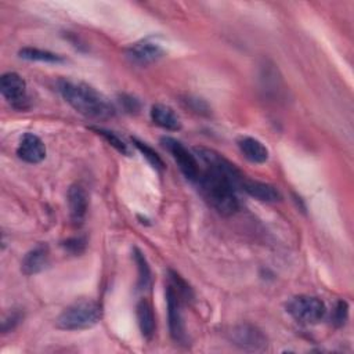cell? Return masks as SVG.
Here are the masks:
<instances>
[{"mask_svg": "<svg viewBox=\"0 0 354 354\" xmlns=\"http://www.w3.org/2000/svg\"><path fill=\"white\" fill-rule=\"evenodd\" d=\"M151 119L152 122L169 131H177L181 129V120L173 108L165 104H155L151 108Z\"/></svg>", "mask_w": 354, "mask_h": 354, "instance_id": "2e32d148", "label": "cell"}, {"mask_svg": "<svg viewBox=\"0 0 354 354\" xmlns=\"http://www.w3.org/2000/svg\"><path fill=\"white\" fill-rule=\"evenodd\" d=\"M68 209L69 217L75 225H80L87 214L88 209V195L84 187L80 184H73L68 189Z\"/></svg>", "mask_w": 354, "mask_h": 354, "instance_id": "8fae6325", "label": "cell"}, {"mask_svg": "<svg viewBox=\"0 0 354 354\" xmlns=\"http://www.w3.org/2000/svg\"><path fill=\"white\" fill-rule=\"evenodd\" d=\"M64 246H65V249L69 250L71 253L79 254V253H82V252L84 250V248H86V241H84L83 238H71V239L65 241Z\"/></svg>", "mask_w": 354, "mask_h": 354, "instance_id": "603a6c76", "label": "cell"}, {"mask_svg": "<svg viewBox=\"0 0 354 354\" xmlns=\"http://www.w3.org/2000/svg\"><path fill=\"white\" fill-rule=\"evenodd\" d=\"M102 317L98 301L83 299L68 306L57 318V328L64 330H80L94 326Z\"/></svg>", "mask_w": 354, "mask_h": 354, "instance_id": "3957f363", "label": "cell"}, {"mask_svg": "<svg viewBox=\"0 0 354 354\" xmlns=\"http://www.w3.org/2000/svg\"><path fill=\"white\" fill-rule=\"evenodd\" d=\"M18 55L22 59H28V61H39V62H48V64H58L62 62L64 58L58 54H54L51 51L47 50H40V48H35V47H24L19 50Z\"/></svg>", "mask_w": 354, "mask_h": 354, "instance_id": "ac0fdd59", "label": "cell"}, {"mask_svg": "<svg viewBox=\"0 0 354 354\" xmlns=\"http://www.w3.org/2000/svg\"><path fill=\"white\" fill-rule=\"evenodd\" d=\"M230 340L235 346L252 351L264 350L267 347V337L264 336V333L249 324H241L234 326L230 332Z\"/></svg>", "mask_w": 354, "mask_h": 354, "instance_id": "ba28073f", "label": "cell"}, {"mask_svg": "<svg viewBox=\"0 0 354 354\" xmlns=\"http://www.w3.org/2000/svg\"><path fill=\"white\" fill-rule=\"evenodd\" d=\"M195 183L203 199L221 216H231L239 209L234 184L220 171L205 167Z\"/></svg>", "mask_w": 354, "mask_h": 354, "instance_id": "7a4b0ae2", "label": "cell"}, {"mask_svg": "<svg viewBox=\"0 0 354 354\" xmlns=\"http://www.w3.org/2000/svg\"><path fill=\"white\" fill-rule=\"evenodd\" d=\"M17 155L28 163H40L46 158V145L44 142L33 133H26L22 136Z\"/></svg>", "mask_w": 354, "mask_h": 354, "instance_id": "7c38bea8", "label": "cell"}, {"mask_svg": "<svg viewBox=\"0 0 354 354\" xmlns=\"http://www.w3.org/2000/svg\"><path fill=\"white\" fill-rule=\"evenodd\" d=\"M133 259L138 268V286H140V289H145L151 285L149 266H148L144 254L141 253V250L137 248H134V250H133Z\"/></svg>", "mask_w": 354, "mask_h": 354, "instance_id": "d6986e66", "label": "cell"}, {"mask_svg": "<svg viewBox=\"0 0 354 354\" xmlns=\"http://www.w3.org/2000/svg\"><path fill=\"white\" fill-rule=\"evenodd\" d=\"M131 141H133L134 147L142 153V156L149 162V165H151L153 169H156V170H159V171H162V170L165 169L163 160L160 159V156H159L149 145H147L145 142L140 141V140L136 138V137H133Z\"/></svg>", "mask_w": 354, "mask_h": 354, "instance_id": "ffe728a7", "label": "cell"}, {"mask_svg": "<svg viewBox=\"0 0 354 354\" xmlns=\"http://www.w3.org/2000/svg\"><path fill=\"white\" fill-rule=\"evenodd\" d=\"M136 313H137L138 328H140L142 337L147 340H151L155 333V326H156L155 314H153V308H152L151 303L145 299H141L137 303Z\"/></svg>", "mask_w": 354, "mask_h": 354, "instance_id": "e0dca14e", "label": "cell"}, {"mask_svg": "<svg viewBox=\"0 0 354 354\" xmlns=\"http://www.w3.org/2000/svg\"><path fill=\"white\" fill-rule=\"evenodd\" d=\"M166 301H167V317H169L170 335L176 342H180L184 337V324H183V317H181L183 300L170 285H167V288H166Z\"/></svg>", "mask_w": 354, "mask_h": 354, "instance_id": "30bf717a", "label": "cell"}, {"mask_svg": "<svg viewBox=\"0 0 354 354\" xmlns=\"http://www.w3.org/2000/svg\"><path fill=\"white\" fill-rule=\"evenodd\" d=\"M348 315V304L344 300H339L336 303V307L333 310V315H332V321L336 326H342Z\"/></svg>", "mask_w": 354, "mask_h": 354, "instance_id": "7402d4cb", "label": "cell"}, {"mask_svg": "<svg viewBox=\"0 0 354 354\" xmlns=\"http://www.w3.org/2000/svg\"><path fill=\"white\" fill-rule=\"evenodd\" d=\"M58 90L76 112L88 119L106 120L115 115L111 102L86 83L62 79L58 82Z\"/></svg>", "mask_w": 354, "mask_h": 354, "instance_id": "6da1fadb", "label": "cell"}, {"mask_svg": "<svg viewBox=\"0 0 354 354\" xmlns=\"http://www.w3.org/2000/svg\"><path fill=\"white\" fill-rule=\"evenodd\" d=\"M194 152H195V155H198V158L202 160V163L206 167L220 171L234 184L235 188H241V185L245 180V176L232 162L225 159L221 153L216 152L214 149H210L206 147H201V145L194 147Z\"/></svg>", "mask_w": 354, "mask_h": 354, "instance_id": "5b68a950", "label": "cell"}, {"mask_svg": "<svg viewBox=\"0 0 354 354\" xmlns=\"http://www.w3.org/2000/svg\"><path fill=\"white\" fill-rule=\"evenodd\" d=\"M241 188L246 194H249L250 196H253L261 202H277L281 199L279 191L274 185L263 183V181H257V180L245 177Z\"/></svg>", "mask_w": 354, "mask_h": 354, "instance_id": "9a60e30c", "label": "cell"}, {"mask_svg": "<svg viewBox=\"0 0 354 354\" xmlns=\"http://www.w3.org/2000/svg\"><path fill=\"white\" fill-rule=\"evenodd\" d=\"M48 257H50V252H48L47 245L40 243V245L35 246L32 250H29L25 254V257L21 263L22 272L25 275H33V274L40 272L48 264Z\"/></svg>", "mask_w": 354, "mask_h": 354, "instance_id": "4fadbf2b", "label": "cell"}, {"mask_svg": "<svg viewBox=\"0 0 354 354\" xmlns=\"http://www.w3.org/2000/svg\"><path fill=\"white\" fill-rule=\"evenodd\" d=\"M0 91L7 102L15 109H25L28 106L26 83L15 72H7L0 79Z\"/></svg>", "mask_w": 354, "mask_h": 354, "instance_id": "52a82bcc", "label": "cell"}, {"mask_svg": "<svg viewBox=\"0 0 354 354\" xmlns=\"http://www.w3.org/2000/svg\"><path fill=\"white\" fill-rule=\"evenodd\" d=\"M91 130H94L98 136H101L109 145H112L120 153H123V155H129L130 153L127 145L115 133H112L109 130H105V129H101V127H91Z\"/></svg>", "mask_w": 354, "mask_h": 354, "instance_id": "44dd1931", "label": "cell"}, {"mask_svg": "<svg viewBox=\"0 0 354 354\" xmlns=\"http://www.w3.org/2000/svg\"><path fill=\"white\" fill-rule=\"evenodd\" d=\"M126 54L130 58V61L137 65H149L160 59L165 54V50L159 43L152 41L149 39H144L130 46Z\"/></svg>", "mask_w": 354, "mask_h": 354, "instance_id": "9c48e42d", "label": "cell"}, {"mask_svg": "<svg viewBox=\"0 0 354 354\" xmlns=\"http://www.w3.org/2000/svg\"><path fill=\"white\" fill-rule=\"evenodd\" d=\"M162 144L163 147L170 152L173 156L174 162L180 167L181 173L192 183H195L199 177L201 169L199 163L192 152H189L178 140L171 138V137H162Z\"/></svg>", "mask_w": 354, "mask_h": 354, "instance_id": "8992f818", "label": "cell"}, {"mask_svg": "<svg viewBox=\"0 0 354 354\" xmlns=\"http://www.w3.org/2000/svg\"><path fill=\"white\" fill-rule=\"evenodd\" d=\"M288 313L301 324H317L319 322L325 313V304L321 299L308 295L295 296L286 306Z\"/></svg>", "mask_w": 354, "mask_h": 354, "instance_id": "277c9868", "label": "cell"}, {"mask_svg": "<svg viewBox=\"0 0 354 354\" xmlns=\"http://www.w3.org/2000/svg\"><path fill=\"white\" fill-rule=\"evenodd\" d=\"M241 153L252 163H264L268 159L267 147L254 137L242 136L236 141Z\"/></svg>", "mask_w": 354, "mask_h": 354, "instance_id": "5bb4252c", "label": "cell"}]
</instances>
